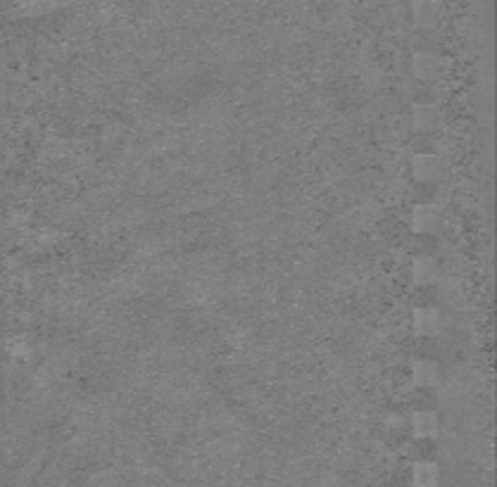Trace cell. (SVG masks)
<instances>
[{"mask_svg":"<svg viewBox=\"0 0 497 487\" xmlns=\"http://www.w3.org/2000/svg\"><path fill=\"white\" fill-rule=\"evenodd\" d=\"M412 432L416 437L426 440V437H433L438 432V416L430 411H419L412 416Z\"/></svg>","mask_w":497,"mask_h":487,"instance_id":"7a4b0ae2","label":"cell"},{"mask_svg":"<svg viewBox=\"0 0 497 487\" xmlns=\"http://www.w3.org/2000/svg\"><path fill=\"white\" fill-rule=\"evenodd\" d=\"M440 469L430 462H419L412 469V483L414 487H438Z\"/></svg>","mask_w":497,"mask_h":487,"instance_id":"6da1fadb","label":"cell"},{"mask_svg":"<svg viewBox=\"0 0 497 487\" xmlns=\"http://www.w3.org/2000/svg\"><path fill=\"white\" fill-rule=\"evenodd\" d=\"M435 222H438V214H435V210H430V207H419V210L414 212V224L419 231H428Z\"/></svg>","mask_w":497,"mask_h":487,"instance_id":"277c9868","label":"cell"},{"mask_svg":"<svg viewBox=\"0 0 497 487\" xmlns=\"http://www.w3.org/2000/svg\"><path fill=\"white\" fill-rule=\"evenodd\" d=\"M435 159H430V157H419L416 159V176L419 178H428V173L430 176H435L438 173V169H435Z\"/></svg>","mask_w":497,"mask_h":487,"instance_id":"52a82bcc","label":"cell"},{"mask_svg":"<svg viewBox=\"0 0 497 487\" xmlns=\"http://www.w3.org/2000/svg\"><path fill=\"white\" fill-rule=\"evenodd\" d=\"M435 266L430 264V259H419L416 262V278H419V283H430L435 278Z\"/></svg>","mask_w":497,"mask_h":487,"instance_id":"8992f818","label":"cell"},{"mask_svg":"<svg viewBox=\"0 0 497 487\" xmlns=\"http://www.w3.org/2000/svg\"><path fill=\"white\" fill-rule=\"evenodd\" d=\"M414 373H416V383L419 385H428L435 380V366L428 364V362H419L414 366Z\"/></svg>","mask_w":497,"mask_h":487,"instance_id":"5b68a950","label":"cell"},{"mask_svg":"<svg viewBox=\"0 0 497 487\" xmlns=\"http://www.w3.org/2000/svg\"><path fill=\"white\" fill-rule=\"evenodd\" d=\"M435 328H438V314H435V311H428V309L416 311V331H419L421 336H428V333H433Z\"/></svg>","mask_w":497,"mask_h":487,"instance_id":"3957f363","label":"cell"}]
</instances>
